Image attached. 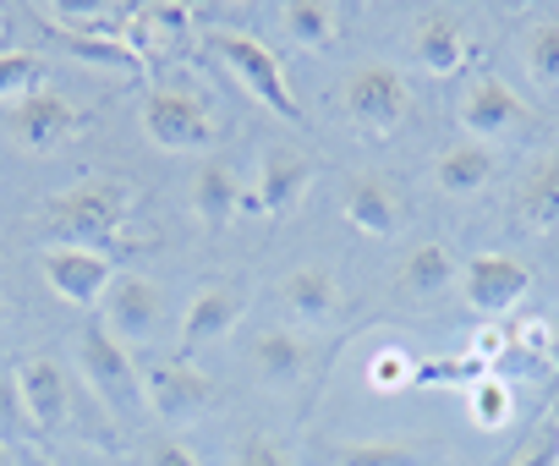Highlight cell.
Here are the masks:
<instances>
[{
	"instance_id": "obj_20",
	"label": "cell",
	"mask_w": 559,
	"mask_h": 466,
	"mask_svg": "<svg viewBox=\"0 0 559 466\" xmlns=\"http://www.w3.org/2000/svg\"><path fill=\"white\" fill-rule=\"evenodd\" d=\"M433 170H439V187H444V192H483V187L493 181L499 159H493V148H483V143H455V148L439 154Z\"/></svg>"
},
{
	"instance_id": "obj_35",
	"label": "cell",
	"mask_w": 559,
	"mask_h": 466,
	"mask_svg": "<svg viewBox=\"0 0 559 466\" xmlns=\"http://www.w3.org/2000/svg\"><path fill=\"white\" fill-rule=\"evenodd\" d=\"M548 330H554V340H559V313H554V324H548Z\"/></svg>"
},
{
	"instance_id": "obj_7",
	"label": "cell",
	"mask_w": 559,
	"mask_h": 466,
	"mask_svg": "<svg viewBox=\"0 0 559 466\" xmlns=\"http://www.w3.org/2000/svg\"><path fill=\"white\" fill-rule=\"evenodd\" d=\"M39 270H45L50 291H56L61 302H72V308H94V302H105L110 286H116L110 259L94 253V248H56V242H50V248L39 253Z\"/></svg>"
},
{
	"instance_id": "obj_33",
	"label": "cell",
	"mask_w": 559,
	"mask_h": 466,
	"mask_svg": "<svg viewBox=\"0 0 559 466\" xmlns=\"http://www.w3.org/2000/svg\"><path fill=\"white\" fill-rule=\"evenodd\" d=\"M504 351H510V335H504L499 324H483V330H477V357H483V362H499Z\"/></svg>"
},
{
	"instance_id": "obj_18",
	"label": "cell",
	"mask_w": 559,
	"mask_h": 466,
	"mask_svg": "<svg viewBox=\"0 0 559 466\" xmlns=\"http://www.w3.org/2000/svg\"><path fill=\"white\" fill-rule=\"evenodd\" d=\"M247 362H252L263 379H274V384H292V379H302V373L313 368V346H308L297 330H263V335H252Z\"/></svg>"
},
{
	"instance_id": "obj_1",
	"label": "cell",
	"mask_w": 559,
	"mask_h": 466,
	"mask_svg": "<svg viewBox=\"0 0 559 466\" xmlns=\"http://www.w3.org/2000/svg\"><path fill=\"white\" fill-rule=\"evenodd\" d=\"M127 214H132L127 181L88 176L45 208V230H56V248H94L99 253V242H116L127 230Z\"/></svg>"
},
{
	"instance_id": "obj_32",
	"label": "cell",
	"mask_w": 559,
	"mask_h": 466,
	"mask_svg": "<svg viewBox=\"0 0 559 466\" xmlns=\"http://www.w3.org/2000/svg\"><path fill=\"white\" fill-rule=\"evenodd\" d=\"M148 466H198V455H192L181 439H170V433H165V439H154V444H148Z\"/></svg>"
},
{
	"instance_id": "obj_28",
	"label": "cell",
	"mask_w": 559,
	"mask_h": 466,
	"mask_svg": "<svg viewBox=\"0 0 559 466\" xmlns=\"http://www.w3.org/2000/svg\"><path fill=\"white\" fill-rule=\"evenodd\" d=\"M412 379H417V362H412L401 346H384L379 357H368V384H373V390L390 395V390H406Z\"/></svg>"
},
{
	"instance_id": "obj_5",
	"label": "cell",
	"mask_w": 559,
	"mask_h": 466,
	"mask_svg": "<svg viewBox=\"0 0 559 466\" xmlns=\"http://www.w3.org/2000/svg\"><path fill=\"white\" fill-rule=\"evenodd\" d=\"M461 291H466V308H472V313L504 319L510 308L526 302L532 270H526L521 259H504V253H477V259H466V270H461Z\"/></svg>"
},
{
	"instance_id": "obj_13",
	"label": "cell",
	"mask_w": 559,
	"mask_h": 466,
	"mask_svg": "<svg viewBox=\"0 0 559 466\" xmlns=\"http://www.w3.org/2000/svg\"><path fill=\"white\" fill-rule=\"evenodd\" d=\"M461 127H466L472 138H504V132L526 127V99H515L510 83L483 77V83H472V94H466V105H461Z\"/></svg>"
},
{
	"instance_id": "obj_24",
	"label": "cell",
	"mask_w": 559,
	"mask_h": 466,
	"mask_svg": "<svg viewBox=\"0 0 559 466\" xmlns=\"http://www.w3.org/2000/svg\"><path fill=\"white\" fill-rule=\"evenodd\" d=\"M335 466H433L428 444H406V439H379V444H341Z\"/></svg>"
},
{
	"instance_id": "obj_29",
	"label": "cell",
	"mask_w": 559,
	"mask_h": 466,
	"mask_svg": "<svg viewBox=\"0 0 559 466\" xmlns=\"http://www.w3.org/2000/svg\"><path fill=\"white\" fill-rule=\"evenodd\" d=\"M236 466H297V455H292L286 439H274V433H247L236 444Z\"/></svg>"
},
{
	"instance_id": "obj_3",
	"label": "cell",
	"mask_w": 559,
	"mask_h": 466,
	"mask_svg": "<svg viewBox=\"0 0 559 466\" xmlns=\"http://www.w3.org/2000/svg\"><path fill=\"white\" fill-rule=\"evenodd\" d=\"M346 116L368 132V138H395L401 127H406V116H412V88H406V77L395 72V67H384V61H373V67H357L352 77H346Z\"/></svg>"
},
{
	"instance_id": "obj_26",
	"label": "cell",
	"mask_w": 559,
	"mask_h": 466,
	"mask_svg": "<svg viewBox=\"0 0 559 466\" xmlns=\"http://www.w3.org/2000/svg\"><path fill=\"white\" fill-rule=\"evenodd\" d=\"M526 72L543 94H559V23H537L526 34Z\"/></svg>"
},
{
	"instance_id": "obj_6",
	"label": "cell",
	"mask_w": 559,
	"mask_h": 466,
	"mask_svg": "<svg viewBox=\"0 0 559 466\" xmlns=\"http://www.w3.org/2000/svg\"><path fill=\"white\" fill-rule=\"evenodd\" d=\"M78 357H83L88 384H94L110 406H127V411L143 406V373H138V362L127 357V346H121L105 324H88V330H83Z\"/></svg>"
},
{
	"instance_id": "obj_9",
	"label": "cell",
	"mask_w": 559,
	"mask_h": 466,
	"mask_svg": "<svg viewBox=\"0 0 559 466\" xmlns=\"http://www.w3.org/2000/svg\"><path fill=\"white\" fill-rule=\"evenodd\" d=\"M313 187V159L297 154V148H269L263 165H258V181H252V198H258V214H274L286 219Z\"/></svg>"
},
{
	"instance_id": "obj_14",
	"label": "cell",
	"mask_w": 559,
	"mask_h": 466,
	"mask_svg": "<svg viewBox=\"0 0 559 466\" xmlns=\"http://www.w3.org/2000/svg\"><path fill=\"white\" fill-rule=\"evenodd\" d=\"M12 132H17V143H23V148L45 154V148H56V143H67V138L78 132V105H72V99H61V94H50V88H39L34 99H23V105H17Z\"/></svg>"
},
{
	"instance_id": "obj_34",
	"label": "cell",
	"mask_w": 559,
	"mask_h": 466,
	"mask_svg": "<svg viewBox=\"0 0 559 466\" xmlns=\"http://www.w3.org/2000/svg\"><path fill=\"white\" fill-rule=\"evenodd\" d=\"M17 417H23V406H17V379L0 373V428H17Z\"/></svg>"
},
{
	"instance_id": "obj_8",
	"label": "cell",
	"mask_w": 559,
	"mask_h": 466,
	"mask_svg": "<svg viewBox=\"0 0 559 466\" xmlns=\"http://www.w3.org/2000/svg\"><path fill=\"white\" fill-rule=\"evenodd\" d=\"M341 214L352 230H362V237H395V230L406 225V198L384 181V176H346L341 187Z\"/></svg>"
},
{
	"instance_id": "obj_25",
	"label": "cell",
	"mask_w": 559,
	"mask_h": 466,
	"mask_svg": "<svg viewBox=\"0 0 559 466\" xmlns=\"http://www.w3.org/2000/svg\"><path fill=\"white\" fill-rule=\"evenodd\" d=\"M45 88V61L28 50H0V105L7 99H34Z\"/></svg>"
},
{
	"instance_id": "obj_4",
	"label": "cell",
	"mask_w": 559,
	"mask_h": 466,
	"mask_svg": "<svg viewBox=\"0 0 559 466\" xmlns=\"http://www.w3.org/2000/svg\"><path fill=\"white\" fill-rule=\"evenodd\" d=\"M143 132L165 154H198V148L214 143V116L187 88H148V99H143Z\"/></svg>"
},
{
	"instance_id": "obj_37",
	"label": "cell",
	"mask_w": 559,
	"mask_h": 466,
	"mask_svg": "<svg viewBox=\"0 0 559 466\" xmlns=\"http://www.w3.org/2000/svg\"><path fill=\"white\" fill-rule=\"evenodd\" d=\"M0 319H7V302H0Z\"/></svg>"
},
{
	"instance_id": "obj_27",
	"label": "cell",
	"mask_w": 559,
	"mask_h": 466,
	"mask_svg": "<svg viewBox=\"0 0 559 466\" xmlns=\"http://www.w3.org/2000/svg\"><path fill=\"white\" fill-rule=\"evenodd\" d=\"M466 401H472V422H477V428H504V422H510V401H515V395H510V384H504L499 373H483V379L472 384V395H466Z\"/></svg>"
},
{
	"instance_id": "obj_17",
	"label": "cell",
	"mask_w": 559,
	"mask_h": 466,
	"mask_svg": "<svg viewBox=\"0 0 559 466\" xmlns=\"http://www.w3.org/2000/svg\"><path fill=\"white\" fill-rule=\"evenodd\" d=\"M241 313H247V291L241 286H209V291H198L192 308H187V319H181V351L230 335Z\"/></svg>"
},
{
	"instance_id": "obj_16",
	"label": "cell",
	"mask_w": 559,
	"mask_h": 466,
	"mask_svg": "<svg viewBox=\"0 0 559 466\" xmlns=\"http://www.w3.org/2000/svg\"><path fill=\"white\" fill-rule=\"evenodd\" d=\"M280 302H286V313L302 319V324H330L346 297H341L335 270H324V264H297V270L286 275V286H280Z\"/></svg>"
},
{
	"instance_id": "obj_11",
	"label": "cell",
	"mask_w": 559,
	"mask_h": 466,
	"mask_svg": "<svg viewBox=\"0 0 559 466\" xmlns=\"http://www.w3.org/2000/svg\"><path fill=\"white\" fill-rule=\"evenodd\" d=\"M412 50L417 61L433 72V77H455L466 61H472V28L455 17V12H423L417 28H412Z\"/></svg>"
},
{
	"instance_id": "obj_31",
	"label": "cell",
	"mask_w": 559,
	"mask_h": 466,
	"mask_svg": "<svg viewBox=\"0 0 559 466\" xmlns=\"http://www.w3.org/2000/svg\"><path fill=\"white\" fill-rule=\"evenodd\" d=\"M138 23H143V28H154V34H165V39H187V34H192L187 7H170V0H165V7H143V12H138Z\"/></svg>"
},
{
	"instance_id": "obj_30",
	"label": "cell",
	"mask_w": 559,
	"mask_h": 466,
	"mask_svg": "<svg viewBox=\"0 0 559 466\" xmlns=\"http://www.w3.org/2000/svg\"><path fill=\"white\" fill-rule=\"evenodd\" d=\"M510 466H559V417L537 422V428L526 433V444L515 450Z\"/></svg>"
},
{
	"instance_id": "obj_23",
	"label": "cell",
	"mask_w": 559,
	"mask_h": 466,
	"mask_svg": "<svg viewBox=\"0 0 559 466\" xmlns=\"http://www.w3.org/2000/svg\"><path fill=\"white\" fill-rule=\"evenodd\" d=\"M450 280H455V253H450L444 242H423V248H412L406 264H401V286L417 291V297L444 291Z\"/></svg>"
},
{
	"instance_id": "obj_15",
	"label": "cell",
	"mask_w": 559,
	"mask_h": 466,
	"mask_svg": "<svg viewBox=\"0 0 559 466\" xmlns=\"http://www.w3.org/2000/svg\"><path fill=\"white\" fill-rule=\"evenodd\" d=\"M105 319H110V335L121 330V335L148 340L154 324L165 319V297H159V286L148 275H116V286L105 297Z\"/></svg>"
},
{
	"instance_id": "obj_12",
	"label": "cell",
	"mask_w": 559,
	"mask_h": 466,
	"mask_svg": "<svg viewBox=\"0 0 559 466\" xmlns=\"http://www.w3.org/2000/svg\"><path fill=\"white\" fill-rule=\"evenodd\" d=\"M17 401H23V417L39 428V433H56L67 422V373L56 357H23L17 362Z\"/></svg>"
},
{
	"instance_id": "obj_36",
	"label": "cell",
	"mask_w": 559,
	"mask_h": 466,
	"mask_svg": "<svg viewBox=\"0 0 559 466\" xmlns=\"http://www.w3.org/2000/svg\"><path fill=\"white\" fill-rule=\"evenodd\" d=\"M554 417H559V384H554Z\"/></svg>"
},
{
	"instance_id": "obj_10",
	"label": "cell",
	"mask_w": 559,
	"mask_h": 466,
	"mask_svg": "<svg viewBox=\"0 0 559 466\" xmlns=\"http://www.w3.org/2000/svg\"><path fill=\"white\" fill-rule=\"evenodd\" d=\"M143 401H154V411H165V417H198V411L214 401V379H209L198 362L170 357V362L148 368V379H143Z\"/></svg>"
},
{
	"instance_id": "obj_22",
	"label": "cell",
	"mask_w": 559,
	"mask_h": 466,
	"mask_svg": "<svg viewBox=\"0 0 559 466\" xmlns=\"http://www.w3.org/2000/svg\"><path fill=\"white\" fill-rule=\"evenodd\" d=\"M521 214H526V225H537V230H559V148L526 176V187H521Z\"/></svg>"
},
{
	"instance_id": "obj_19",
	"label": "cell",
	"mask_w": 559,
	"mask_h": 466,
	"mask_svg": "<svg viewBox=\"0 0 559 466\" xmlns=\"http://www.w3.org/2000/svg\"><path fill=\"white\" fill-rule=\"evenodd\" d=\"M241 176L225 165V159H209V165H198V176H192V208H198V219L209 225V230H219V225H230L236 214H241Z\"/></svg>"
},
{
	"instance_id": "obj_21",
	"label": "cell",
	"mask_w": 559,
	"mask_h": 466,
	"mask_svg": "<svg viewBox=\"0 0 559 466\" xmlns=\"http://www.w3.org/2000/svg\"><path fill=\"white\" fill-rule=\"evenodd\" d=\"M280 23H286V34L302 50H330L341 39V17H335V7H324V0H286V7H280Z\"/></svg>"
},
{
	"instance_id": "obj_2",
	"label": "cell",
	"mask_w": 559,
	"mask_h": 466,
	"mask_svg": "<svg viewBox=\"0 0 559 466\" xmlns=\"http://www.w3.org/2000/svg\"><path fill=\"white\" fill-rule=\"evenodd\" d=\"M203 45L236 72V83L263 105V110H274V116H286L292 127H302L308 121V110H302V99L292 94V77H286V67H280V56L263 45V39H252V34H230V28H209L203 34Z\"/></svg>"
},
{
	"instance_id": "obj_38",
	"label": "cell",
	"mask_w": 559,
	"mask_h": 466,
	"mask_svg": "<svg viewBox=\"0 0 559 466\" xmlns=\"http://www.w3.org/2000/svg\"><path fill=\"white\" fill-rule=\"evenodd\" d=\"M0 461H7V450H0Z\"/></svg>"
}]
</instances>
